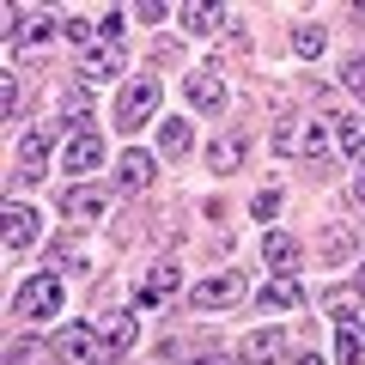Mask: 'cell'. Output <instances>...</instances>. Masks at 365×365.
<instances>
[{
  "label": "cell",
  "mask_w": 365,
  "mask_h": 365,
  "mask_svg": "<svg viewBox=\"0 0 365 365\" xmlns=\"http://www.w3.org/2000/svg\"><path fill=\"white\" fill-rule=\"evenodd\" d=\"M335 146L347 158H365V116H341L335 122Z\"/></svg>",
  "instance_id": "cell-21"
},
{
  "label": "cell",
  "mask_w": 365,
  "mask_h": 365,
  "mask_svg": "<svg viewBox=\"0 0 365 365\" xmlns=\"http://www.w3.org/2000/svg\"><path fill=\"white\" fill-rule=\"evenodd\" d=\"M61 37H67V43H86V49H91V43H98V25L73 13V19H61Z\"/></svg>",
  "instance_id": "cell-26"
},
{
  "label": "cell",
  "mask_w": 365,
  "mask_h": 365,
  "mask_svg": "<svg viewBox=\"0 0 365 365\" xmlns=\"http://www.w3.org/2000/svg\"><path fill=\"white\" fill-rule=\"evenodd\" d=\"M0 110H6V122L19 116V79L13 73H6V86H0Z\"/></svg>",
  "instance_id": "cell-29"
},
{
  "label": "cell",
  "mask_w": 365,
  "mask_h": 365,
  "mask_svg": "<svg viewBox=\"0 0 365 365\" xmlns=\"http://www.w3.org/2000/svg\"><path fill=\"white\" fill-rule=\"evenodd\" d=\"M55 31H61V25H55L49 13H13V25H6V37H13V43H31V49H37V43H49Z\"/></svg>",
  "instance_id": "cell-11"
},
{
  "label": "cell",
  "mask_w": 365,
  "mask_h": 365,
  "mask_svg": "<svg viewBox=\"0 0 365 365\" xmlns=\"http://www.w3.org/2000/svg\"><path fill=\"white\" fill-rule=\"evenodd\" d=\"M189 365H232V359H220V353H201V359H189Z\"/></svg>",
  "instance_id": "cell-31"
},
{
  "label": "cell",
  "mask_w": 365,
  "mask_h": 365,
  "mask_svg": "<svg viewBox=\"0 0 365 365\" xmlns=\"http://www.w3.org/2000/svg\"><path fill=\"white\" fill-rule=\"evenodd\" d=\"M256 304H262V317H287V311H299V304H304V287H299V280H292V274H274V280H268V287H262L256 292Z\"/></svg>",
  "instance_id": "cell-7"
},
{
  "label": "cell",
  "mask_w": 365,
  "mask_h": 365,
  "mask_svg": "<svg viewBox=\"0 0 365 365\" xmlns=\"http://www.w3.org/2000/svg\"><path fill=\"white\" fill-rule=\"evenodd\" d=\"M323 256L329 262H347L353 256V232H347V225H329V232H323Z\"/></svg>",
  "instance_id": "cell-24"
},
{
  "label": "cell",
  "mask_w": 365,
  "mask_h": 365,
  "mask_svg": "<svg viewBox=\"0 0 365 365\" xmlns=\"http://www.w3.org/2000/svg\"><path fill=\"white\" fill-rule=\"evenodd\" d=\"M61 353L73 365H98V359H104V335L86 329V323H73V329H61Z\"/></svg>",
  "instance_id": "cell-9"
},
{
  "label": "cell",
  "mask_w": 365,
  "mask_h": 365,
  "mask_svg": "<svg viewBox=\"0 0 365 365\" xmlns=\"http://www.w3.org/2000/svg\"><path fill=\"white\" fill-rule=\"evenodd\" d=\"M237 292H244L237 274H213V280H201V287H195V304H201V311H213V304H232Z\"/></svg>",
  "instance_id": "cell-14"
},
{
  "label": "cell",
  "mask_w": 365,
  "mask_h": 365,
  "mask_svg": "<svg viewBox=\"0 0 365 365\" xmlns=\"http://www.w3.org/2000/svg\"><path fill=\"white\" fill-rule=\"evenodd\" d=\"M280 353H287V335H280V329H256V335H244V359L274 365Z\"/></svg>",
  "instance_id": "cell-15"
},
{
  "label": "cell",
  "mask_w": 365,
  "mask_h": 365,
  "mask_svg": "<svg viewBox=\"0 0 365 365\" xmlns=\"http://www.w3.org/2000/svg\"><path fill=\"white\" fill-rule=\"evenodd\" d=\"M182 91H189V104L207 110V116H220V110H225V86L213 73H189V79H182Z\"/></svg>",
  "instance_id": "cell-12"
},
{
  "label": "cell",
  "mask_w": 365,
  "mask_h": 365,
  "mask_svg": "<svg viewBox=\"0 0 365 365\" xmlns=\"http://www.w3.org/2000/svg\"><path fill=\"white\" fill-rule=\"evenodd\" d=\"M359 287H365V262H359Z\"/></svg>",
  "instance_id": "cell-33"
},
{
  "label": "cell",
  "mask_w": 365,
  "mask_h": 365,
  "mask_svg": "<svg viewBox=\"0 0 365 365\" xmlns=\"http://www.w3.org/2000/svg\"><path fill=\"white\" fill-rule=\"evenodd\" d=\"M116 182H122V189H146V182H153V153H122Z\"/></svg>",
  "instance_id": "cell-18"
},
{
  "label": "cell",
  "mask_w": 365,
  "mask_h": 365,
  "mask_svg": "<svg viewBox=\"0 0 365 365\" xmlns=\"http://www.w3.org/2000/svg\"><path fill=\"white\" fill-rule=\"evenodd\" d=\"M104 165V140L91 128H79V134H67V153H61V170H73V177H91V170Z\"/></svg>",
  "instance_id": "cell-5"
},
{
  "label": "cell",
  "mask_w": 365,
  "mask_h": 365,
  "mask_svg": "<svg viewBox=\"0 0 365 365\" xmlns=\"http://www.w3.org/2000/svg\"><path fill=\"white\" fill-rule=\"evenodd\" d=\"M299 256H304V244L292 232H262V262L274 274H299Z\"/></svg>",
  "instance_id": "cell-8"
},
{
  "label": "cell",
  "mask_w": 365,
  "mask_h": 365,
  "mask_svg": "<svg viewBox=\"0 0 365 365\" xmlns=\"http://www.w3.org/2000/svg\"><path fill=\"white\" fill-rule=\"evenodd\" d=\"M110 73H122V43H91L86 55H79V79H110Z\"/></svg>",
  "instance_id": "cell-10"
},
{
  "label": "cell",
  "mask_w": 365,
  "mask_h": 365,
  "mask_svg": "<svg viewBox=\"0 0 365 365\" xmlns=\"http://www.w3.org/2000/svg\"><path fill=\"white\" fill-rule=\"evenodd\" d=\"M292 365H323V359H317V353H299V359H292Z\"/></svg>",
  "instance_id": "cell-32"
},
{
  "label": "cell",
  "mask_w": 365,
  "mask_h": 365,
  "mask_svg": "<svg viewBox=\"0 0 365 365\" xmlns=\"http://www.w3.org/2000/svg\"><path fill=\"white\" fill-rule=\"evenodd\" d=\"M177 287H182V274L170 268V262H158V268L146 274V287H140V304H158V299H170Z\"/></svg>",
  "instance_id": "cell-17"
},
{
  "label": "cell",
  "mask_w": 365,
  "mask_h": 365,
  "mask_svg": "<svg viewBox=\"0 0 365 365\" xmlns=\"http://www.w3.org/2000/svg\"><path fill=\"white\" fill-rule=\"evenodd\" d=\"M341 86H347V91H365V49H353L347 61H341Z\"/></svg>",
  "instance_id": "cell-27"
},
{
  "label": "cell",
  "mask_w": 365,
  "mask_h": 365,
  "mask_svg": "<svg viewBox=\"0 0 365 365\" xmlns=\"http://www.w3.org/2000/svg\"><path fill=\"white\" fill-rule=\"evenodd\" d=\"M98 365H116V359H98Z\"/></svg>",
  "instance_id": "cell-34"
},
{
  "label": "cell",
  "mask_w": 365,
  "mask_h": 365,
  "mask_svg": "<svg viewBox=\"0 0 365 365\" xmlns=\"http://www.w3.org/2000/svg\"><path fill=\"white\" fill-rule=\"evenodd\" d=\"M158 153H165V158H182V153H189V122H177V116L158 122Z\"/></svg>",
  "instance_id": "cell-22"
},
{
  "label": "cell",
  "mask_w": 365,
  "mask_h": 365,
  "mask_svg": "<svg viewBox=\"0 0 365 365\" xmlns=\"http://www.w3.org/2000/svg\"><path fill=\"white\" fill-rule=\"evenodd\" d=\"M207 165L220 170V177L244 170V134H225V140H213V146H207Z\"/></svg>",
  "instance_id": "cell-16"
},
{
  "label": "cell",
  "mask_w": 365,
  "mask_h": 365,
  "mask_svg": "<svg viewBox=\"0 0 365 365\" xmlns=\"http://www.w3.org/2000/svg\"><path fill=\"white\" fill-rule=\"evenodd\" d=\"M274 153L280 158H323L329 153V128L317 116H292V122H280V128H274Z\"/></svg>",
  "instance_id": "cell-2"
},
{
  "label": "cell",
  "mask_w": 365,
  "mask_h": 365,
  "mask_svg": "<svg viewBox=\"0 0 365 365\" xmlns=\"http://www.w3.org/2000/svg\"><path fill=\"white\" fill-rule=\"evenodd\" d=\"M104 207H110V195H104V189L67 182V195H61V213H67L73 225H91V220H104Z\"/></svg>",
  "instance_id": "cell-6"
},
{
  "label": "cell",
  "mask_w": 365,
  "mask_h": 365,
  "mask_svg": "<svg viewBox=\"0 0 365 365\" xmlns=\"http://www.w3.org/2000/svg\"><path fill=\"white\" fill-rule=\"evenodd\" d=\"M250 213H256V220H262V225H268V220H274V213H280V189H262V195H256V201H250Z\"/></svg>",
  "instance_id": "cell-28"
},
{
  "label": "cell",
  "mask_w": 365,
  "mask_h": 365,
  "mask_svg": "<svg viewBox=\"0 0 365 365\" xmlns=\"http://www.w3.org/2000/svg\"><path fill=\"white\" fill-rule=\"evenodd\" d=\"M134 335H140V329H134V317L122 311V317H110V329H104V347H110V353H122V347H134Z\"/></svg>",
  "instance_id": "cell-23"
},
{
  "label": "cell",
  "mask_w": 365,
  "mask_h": 365,
  "mask_svg": "<svg viewBox=\"0 0 365 365\" xmlns=\"http://www.w3.org/2000/svg\"><path fill=\"white\" fill-rule=\"evenodd\" d=\"M49 128H31L25 140H19V170H25V177H49Z\"/></svg>",
  "instance_id": "cell-13"
},
{
  "label": "cell",
  "mask_w": 365,
  "mask_h": 365,
  "mask_svg": "<svg viewBox=\"0 0 365 365\" xmlns=\"http://www.w3.org/2000/svg\"><path fill=\"white\" fill-rule=\"evenodd\" d=\"M37 220H43V213H37V207H19V201L0 213V237H6V250H13V256H19V250H31V244L43 237Z\"/></svg>",
  "instance_id": "cell-4"
},
{
  "label": "cell",
  "mask_w": 365,
  "mask_h": 365,
  "mask_svg": "<svg viewBox=\"0 0 365 365\" xmlns=\"http://www.w3.org/2000/svg\"><path fill=\"white\" fill-rule=\"evenodd\" d=\"M158 98H165L158 79H128V86L116 91V122L122 128H146V122L158 116Z\"/></svg>",
  "instance_id": "cell-3"
},
{
  "label": "cell",
  "mask_w": 365,
  "mask_h": 365,
  "mask_svg": "<svg viewBox=\"0 0 365 365\" xmlns=\"http://www.w3.org/2000/svg\"><path fill=\"white\" fill-rule=\"evenodd\" d=\"M292 49L299 55H323V25H292Z\"/></svg>",
  "instance_id": "cell-25"
},
{
  "label": "cell",
  "mask_w": 365,
  "mask_h": 365,
  "mask_svg": "<svg viewBox=\"0 0 365 365\" xmlns=\"http://www.w3.org/2000/svg\"><path fill=\"white\" fill-rule=\"evenodd\" d=\"M61 299H67L61 274H31L25 287H19V299H13V317H25V323H49V317H61Z\"/></svg>",
  "instance_id": "cell-1"
},
{
  "label": "cell",
  "mask_w": 365,
  "mask_h": 365,
  "mask_svg": "<svg viewBox=\"0 0 365 365\" xmlns=\"http://www.w3.org/2000/svg\"><path fill=\"white\" fill-rule=\"evenodd\" d=\"M182 31H195V37H207V31H220L225 25V13H220V6H201V0H189V6H182Z\"/></svg>",
  "instance_id": "cell-19"
},
{
  "label": "cell",
  "mask_w": 365,
  "mask_h": 365,
  "mask_svg": "<svg viewBox=\"0 0 365 365\" xmlns=\"http://www.w3.org/2000/svg\"><path fill=\"white\" fill-rule=\"evenodd\" d=\"M335 359H341V365H365V329H359V323H341V335H335Z\"/></svg>",
  "instance_id": "cell-20"
},
{
  "label": "cell",
  "mask_w": 365,
  "mask_h": 365,
  "mask_svg": "<svg viewBox=\"0 0 365 365\" xmlns=\"http://www.w3.org/2000/svg\"><path fill=\"white\" fill-rule=\"evenodd\" d=\"M353 201L365 207V158H359V177H353Z\"/></svg>",
  "instance_id": "cell-30"
}]
</instances>
